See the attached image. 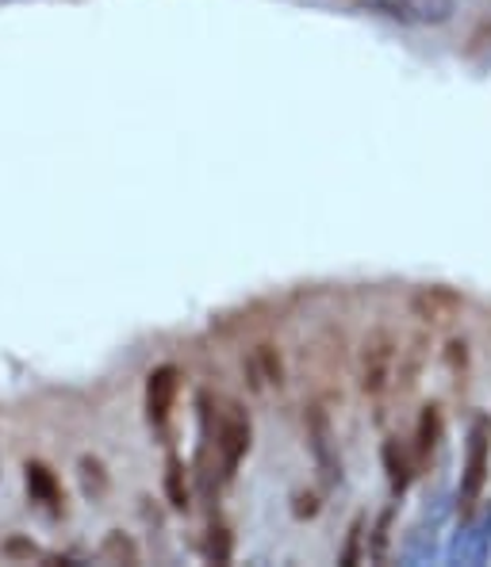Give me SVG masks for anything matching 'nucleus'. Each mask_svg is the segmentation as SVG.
Masks as SVG:
<instances>
[{
	"mask_svg": "<svg viewBox=\"0 0 491 567\" xmlns=\"http://www.w3.org/2000/svg\"><path fill=\"white\" fill-rule=\"evenodd\" d=\"M361 529H365V518H357L354 525H349V545H346V553H342V564H357V548H361Z\"/></svg>",
	"mask_w": 491,
	"mask_h": 567,
	"instance_id": "14",
	"label": "nucleus"
},
{
	"mask_svg": "<svg viewBox=\"0 0 491 567\" xmlns=\"http://www.w3.org/2000/svg\"><path fill=\"white\" fill-rule=\"evenodd\" d=\"M357 8L407 28H442L453 20L457 0H357Z\"/></svg>",
	"mask_w": 491,
	"mask_h": 567,
	"instance_id": "4",
	"label": "nucleus"
},
{
	"mask_svg": "<svg viewBox=\"0 0 491 567\" xmlns=\"http://www.w3.org/2000/svg\"><path fill=\"white\" fill-rule=\"evenodd\" d=\"M200 406H204V425L215 430L212 445H215V453H219L223 475H235V468L243 464V456L249 453V441H254L249 414L238 403H231V399H215L212 403V395L200 399Z\"/></svg>",
	"mask_w": 491,
	"mask_h": 567,
	"instance_id": "1",
	"label": "nucleus"
},
{
	"mask_svg": "<svg viewBox=\"0 0 491 567\" xmlns=\"http://www.w3.org/2000/svg\"><path fill=\"white\" fill-rule=\"evenodd\" d=\"M491 472V422L477 419L469 430V445H464V468H461V487H457V511L461 518H472L484 498Z\"/></svg>",
	"mask_w": 491,
	"mask_h": 567,
	"instance_id": "2",
	"label": "nucleus"
},
{
	"mask_svg": "<svg viewBox=\"0 0 491 567\" xmlns=\"http://www.w3.org/2000/svg\"><path fill=\"white\" fill-rule=\"evenodd\" d=\"M388 522H392V511H385V514H380V522H377V540H372V556H377V560H385V545H388Z\"/></svg>",
	"mask_w": 491,
	"mask_h": 567,
	"instance_id": "15",
	"label": "nucleus"
},
{
	"mask_svg": "<svg viewBox=\"0 0 491 567\" xmlns=\"http://www.w3.org/2000/svg\"><path fill=\"white\" fill-rule=\"evenodd\" d=\"M165 495H170L173 511H185L188 506V468L181 456H170V461H165Z\"/></svg>",
	"mask_w": 491,
	"mask_h": 567,
	"instance_id": "11",
	"label": "nucleus"
},
{
	"mask_svg": "<svg viewBox=\"0 0 491 567\" xmlns=\"http://www.w3.org/2000/svg\"><path fill=\"white\" fill-rule=\"evenodd\" d=\"M307 449H311L315 468L323 472V480L335 483L338 475H342V456H338L335 422H330V411L323 403L307 406Z\"/></svg>",
	"mask_w": 491,
	"mask_h": 567,
	"instance_id": "5",
	"label": "nucleus"
},
{
	"mask_svg": "<svg viewBox=\"0 0 491 567\" xmlns=\"http://www.w3.org/2000/svg\"><path fill=\"white\" fill-rule=\"evenodd\" d=\"M177 395H181V372L173 369V364H157V369L146 377V419H150V425L162 430V425L173 419Z\"/></svg>",
	"mask_w": 491,
	"mask_h": 567,
	"instance_id": "6",
	"label": "nucleus"
},
{
	"mask_svg": "<svg viewBox=\"0 0 491 567\" xmlns=\"http://www.w3.org/2000/svg\"><path fill=\"white\" fill-rule=\"evenodd\" d=\"M442 433H446L442 411L438 406H422L419 425H415V461L427 464L438 453V445H442Z\"/></svg>",
	"mask_w": 491,
	"mask_h": 567,
	"instance_id": "9",
	"label": "nucleus"
},
{
	"mask_svg": "<svg viewBox=\"0 0 491 567\" xmlns=\"http://www.w3.org/2000/svg\"><path fill=\"white\" fill-rule=\"evenodd\" d=\"M396 357L399 346L388 330H372L365 338L361 357H357V380H361V391L369 399H380L396 383Z\"/></svg>",
	"mask_w": 491,
	"mask_h": 567,
	"instance_id": "3",
	"label": "nucleus"
},
{
	"mask_svg": "<svg viewBox=\"0 0 491 567\" xmlns=\"http://www.w3.org/2000/svg\"><path fill=\"white\" fill-rule=\"evenodd\" d=\"M23 480H28V495H31V503H39V506H47L50 514H58L62 511V483H58V475L47 468V464H39V461H31L28 468H23Z\"/></svg>",
	"mask_w": 491,
	"mask_h": 567,
	"instance_id": "8",
	"label": "nucleus"
},
{
	"mask_svg": "<svg viewBox=\"0 0 491 567\" xmlns=\"http://www.w3.org/2000/svg\"><path fill=\"white\" fill-rule=\"evenodd\" d=\"M81 487H85L89 498H104L108 491V472L96 456H81Z\"/></svg>",
	"mask_w": 491,
	"mask_h": 567,
	"instance_id": "13",
	"label": "nucleus"
},
{
	"mask_svg": "<svg viewBox=\"0 0 491 567\" xmlns=\"http://www.w3.org/2000/svg\"><path fill=\"white\" fill-rule=\"evenodd\" d=\"M100 560H115V564H135L139 560V548L131 537L123 533H108L104 545H100Z\"/></svg>",
	"mask_w": 491,
	"mask_h": 567,
	"instance_id": "12",
	"label": "nucleus"
},
{
	"mask_svg": "<svg viewBox=\"0 0 491 567\" xmlns=\"http://www.w3.org/2000/svg\"><path fill=\"white\" fill-rule=\"evenodd\" d=\"M461 296L446 284H430V288H419L411 296V315L427 327H449L461 315Z\"/></svg>",
	"mask_w": 491,
	"mask_h": 567,
	"instance_id": "7",
	"label": "nucleus"
},
{
	"mask_svg": "<svg viewBox=\"0 0 491 567\" xmlns=\"http://www.w3.org/2000/svg\"><path fill=\"white\" fill-rule=\"evenodd\" d=\"M380 456H385V472H388V483H392V495H403L415 480V456L399 445V437H388L385 449H380Z\"/></svg>",
	"mask_w": 491,
	"mask_h": 567,
	"instance_id": "10",
	"label": "nucleus"
}]
</instances>
